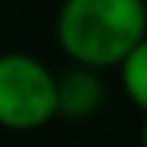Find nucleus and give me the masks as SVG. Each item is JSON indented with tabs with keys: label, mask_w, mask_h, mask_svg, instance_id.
Here are the masks:
<instances>
[{
	"label": "nucleus",
	"mask_w": 147,
	"mask_h": 147,
	"mask_svg": "<svg viewBox=\"0 0 147 147\" xmlns=\"http://www.w3.org/2000/svg\"><path fill=\"white\" fill-rule=\"evenodd\" d=\"M55 38L75 66L115 69L147 38V0H63Z\"/></svg>",
	"instance_id": "f257e3e1"
},
{
	"label": "nucleus",
	"mask_w": 147,
	"mask_h": 147,
	"mask_svg": "<svg viewBox=\"0 0 147 147\" xmlns=\"http://www.w3.org/2000/svg\"><path fill=\"white\" fill-rule=\"evenodd\" d=\"M58 118L55 72L29 52L0 55V127L35 133Z\"/></svg>",
	"instance_id": "f03ea898"
},
{
	"label": "nucleus",
	"mask_w": 147,
	"mask_h": 147,
	"mask_svg": "<svg viewBox=\"0 0 147 147\" xmlns=\"http://www.w3.org/2000/svg\"><path fill=\"white\" fill-rule=\"evenodd\" d=\"M104 98H107V90L95 69L72 66L63 75H55V110L61 118L87 121L101 113Z\"/></svg>",
	"instance_id": "7ed1b4c3"
},
{
	"label": "nucleus",
	"mask_w": 147,
	"mask_h": 147,
	"mask_svg": "<svg viewBox=\"0 0 147 147\" xmlns=\"http://www.w3.org/2000/svg\"><path fill=\"white\" fill-rule=\"evenodd\" d=\"M118 78H121V90L130 98V104H136L141 113H147V38L115 66Z\"/></svg>",
	"instance_id": "20e7f679"
},
{
	"label": "nucleus",
	"mask_w": 147,
	"mask_h": 147,
	"mask_svg": "<svg viewBox=\"0 0 147 147\" xmlns=\"http://www.w3.org/2000/svg\"><path fill=\"white\" fill-rule=\"evenodd\" d=\"M138 144L147 147V113H144V121H141V130H138Z\"/></svg>",
	"instance_id": "39448f33"
}]
</instances>
